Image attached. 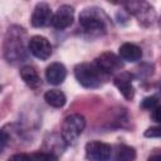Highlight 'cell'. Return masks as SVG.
<instances>
[{"label":"cell","mask_w":161,"mask_h":161,"mask_svg":"<svg viewBox=\"0 0 161 161\" xmlns=\"http://www.w3.org/2000/svg\"><path fill=\"white\" fill-rule=\"evenodd\" d=\"M25 31L18 25L8 29L4 39V57L9 63H20L26 59V49L24 45Z\"/></svg>","instance_id":"1"},{"label":"cell","mask_w":161,"mask_h":161,"mask_svg":"<svg viewBox=\"0 0 161 161\" xmlns=\"http://www.w3.org/2000/svg\"><path fill=\"white\" fill-rule=\"evenodd\" d=\"M107 15L102 9L98 8H86L79 14V25L84 33L98 36L107 30Z\"/></svg>","instance_id":"2"},{"label":"cell","mask_w":161,"mask_h":161,"mask_svg":"<svg viewBox=\"0 0 161 161\" xmlns=\"http://www.w3.org/2000/svg\"><path fill=\"white\" fill-rule=\"evenodd\" d=\"M74 75L79 84L86 88H97L101 86L104 74L93 63H80L74 68Z\"/></svg>","instance_id":"3"},{"label":"cell","mask_w":161,"mask_h":161,"mask_svg":"<svg viewBox=\"0 0 161 161\" xmlns=\"http://www.w3.org/2000/svg\"><path fill=\"white\" fill-rule=\"evenodd\" d=\"M86 127V118L79 113L69 114L62 123V140L65 145H73Z\"/></svg>","instance_id":"4"},{"label":"cell","mask_w":161,"mask_h":161,"mask_svg":"<svg viewBox=\"0 0 161 161\" xmlns=\"http://www.w3.org/2000/svg\"><path fill=\"white\" fill-rule=\"evenodd\" d=\"M125 8L130 14L135 15L145 26L152 25L156 19L155 9L146 1H130L125 4Z\"/></svg>","instance_id":"5"},{"label":"cell","mask_w":161,"mask_h":161,"mask_svg":"<svg viewBox=\"0 0 161 161\" xmlns=\"http://www.w3.org/2000/svg\"><path fill=\"white\" fill-rule=\"evenodd\" d=\"M112 155L111 145L102 141H91L86 145V157L89 161H108Z\"/></svg>","instance_id":"6"},{"label":"cell","mask_w":161,"mask_h":161,"mask_svg":"<svg viewBox=\"0 0 161 161\" xmlns=\"http://www.w3.org/2000/svg\"><path fill=\"white\" fill-rule=\"evenodd\" d=\"M28 49L29 52L38 59L45 60L52 54V45L50 42L42 36V35H34L28 42Z\"/></svg>","instance_id":"7"},{"label":"cell","mask_w":161,"mask_h":161,"mask_svg":"<svg viewBox=\"0 0 161 161\" xmlns=\"http://www.w3.org/2000/svg\"><path fill=\"white\" fill-rule=\"evenodd\" d=\"M94 64L97 65V68L104 74V75H108V74H112L117 70H119L122 68V62H121V58H118L116 54L111 53V52H106V53H102L96 60H94Z\"/></svg>","instance_id":"8"},{"label":"cell","mask_w":161,"mask_h":161,"mask_svg":"<svg viewBox=\"0 0 161 161\" xmlns=\"http://www.w3.org/2000/svg\"><path fill=\"white\" fill-rule=\"evenodd\" d=\"M73 20H74V9H73V6L62 5V6L58 8L55 14H53L50 24L55 29L63 30V29H67L68 26H70L73 24Z\"/></svg>","instance_id":"9"},{"label":"cell","mask_w":161,"mask_h":161,"mask_svg":"<svg viewBox=\"0 0 161 161\" xmlns=\"http://www.w3.org/2000/svg\"><path fill=\"white\" fill-rule=\"evenodd\" d=\"M52 10H50V6L47 4V3H38L33 10V14H31V18H30V21H31V25L35 26V28H43L48 24H50L52 21Z\"/></svg>","instance_id":"10"},{"label":"cell","mask_w":161,"mask_h":161,"mask_svg":"<svg viewBox=\"0 0 161 161\" xmlns=\"http://www.w3.org/2000/svg\"><path fill=\"white\" fill-rule=\"evenodd\" d=\"M65 77H67V69L62 63H57V62L52 63L45 69V78L53 86L62 84Z\"/></svg>","instance_id":"11"},{"label":"cell","mask_w":161,"mask_h":161,"mask_svg":"<svg viewBox=\"0 0 161 161\" xmlns=\"http://www.w3.org/2000/svg\"><path fill=\"white\" fill-rule=\"evenodd\" d=\"M114 84L118 88V91L122 93V96L131 101L135 97V89L132 86V80H131V74L130 73H121L119 75H117L114 78Z\"/></svg>","instance_id":"12"},{"label":"cell","mask_w":161,"mask_h":161,"mask_svg":"<svg viewBox=\"0 0 161 161\" xmlns=\"http://www.w3.org/2000/svg\"><path fill=\"white\" fill-rule=\"evenodd\" d=\"M119 58L126 60V62H137L142 58V50L138 45L133 44V43H123L119 49Z\"/></svg>","instance_id":"13"},{"label":"cell","mask_w":161,"mask_h":161,"mask_svg":"<svg viewBox=\"0 0 161 161\" xmlns=\"http://www.w3.org/2000/svg\"><path fill=\"white\" fill-rule=\"evenodd\" d=\"M20 77L24 80V83L28 87H30L31 89H38L42 86L40 77H39L36 69L31 65H24L20 69Z\"/></svg>","instance_id":"14"},{"label":"cell","mask_w":161,"mask_h":161,"mask_svg":"<svg viewBox=\"0 0 161 161\" xmlns=\"http://www.w3.org/2000/svg\"><path fill=\"white\" fill-rule=\"evenodd\" d=\"M44 99H45V102L49 106L55 107V108H62L65 104V102H67L65 94L62 91H59V89H50V91H48L44 94Z\"/></svg>","instance_id":"15"},{"label":"cell","mask_w":161,"mask_h":161,"mask_svg":"<svg viewBox=\"0 0 161 161\" xmlns=\"http://www.w3.org/2000/svg\"><path fill=\"white\" fill-rule=\"evenodd\" d=\"M135 158H136V151L133 147L127 145L118 146L116 153V161H135Z\"/></svg>","instance_id":"16"},{"label":"cell","mask_w":161,"mask_h":161,"mask_svg":"<svg viewBox=\"0 0 161 161\" xmlns=\"http://www.w3.org/2000/svg\"><path fill=\"white\" fill-rule=\"evenodd\" d=\"M30 161H58V156L53 152H36L30 157Z\"/></svg>","instance_id":"17"},{"label":"cell","mask_w":161,"mask_h":161,"mask_svg":"<svg viewBox=\"0 0 161 161\" xmlns=\"http://www.w3.org/2000/svg\"><path fill=\"white\" fill-rule=\"evenodd\" d=\"M158 106V98L155 97V96H150V97H146L142 99L141 102V107L145 108V109H153Z\"/></svg>","instance_id":"18"},{"label":"cell","mask_w":161,"mask_h":161,"mask_svg":"<svg viewBox=\"0 0 161 161\" xmlns=\"http://www.w3.org/2000/svg\"><path fill=\"white\" fill-rule=\"evenodd\" d=\"M8 141H9V135H8V132H5L4 130H0V153L4 151L5 146L8 145Z\"/></svg>","instance_id":"19"},{"label":"cell","mask_w":161,"mask_h":161,"mask_svg":"<svg viewBox=\"0 0 161 161\" xmlns=\"http://www.w3.org/2000/svg\"><path fill=\"white\" fill-rule=\"evenodd\" d=\"M160 135H161V131H160V127H157V126L147 128L145 132L146 137H160Z\"/></svg>","instance_id":"20"},{"label":"cell","mask_w":161,"mask_h":161,"mask_svg":"<svg viewBox=\"0 0 161 161\" xmlns=\"http://www.w3.org/2000/svg\"><path fill=\"white\" fill-rule=\"evenodd\" d=\"M8 161H30V156H28L26 153H15Z\"/></svg>","instance_id":"21"},{"label":"cell","mask_w":161,"mask_h":161,"mask_svg":"<svg viewBox=\"0 0 161 161\" xmlns=\"http://www.w3.org/2000/svg\"><path fill=\"white\" fill-rule=\"evenodd\" d=\"M158 112H160V107L157 106L156 108L152 109V118L155 122H160V117H158Z\"/></svg>","instance_id":"22"},{"label":"cell","mask_w":161,"mask_h":161,"mask_svg":"<svg viewBox=\"0 0 161 161\" xmlns=\"http://www.w3.org/2000/svg\"><path fill=\"white\" fill-rule=\"evenodd\" d=\"M147 161H161V156L160 155H152L148 157Z\"/></svg>","instance_id":"23"}]
</instances>
